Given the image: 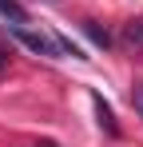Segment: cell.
I'll return each instance as SVG.
<instances>
[{"instance_id":"7","label":"cell","mask_w":143,"mask_h":147,"mask_svg":"<svg viewBox=\"0 0 143 147\" xmlns=\"http://www.w3.org/2000/svg\"><path fill=\"white\" fill-rule=\"evenodd\" d=\"M139 107H143V99H139Z\"/></svg>"},{"instance_id":"5","label":"cell","mask_w":143,"mask_h":147,"mask_svg":"<svg viewBox=\"0 0 143 147\" xmlns=\"http://www.w3.org/2000/svg\"><path fill=\"white\" fill-rule=\"evenodd\" d=\"M84 32L92 36V40L99 44V48H111V36H107V28H99L95 20H84Z\"/></svg>"},{"instance_id":"4","label":"cell","mask_w":143,"mask_h":147,"mask_svg":"<svg viewBox=\"0 0 143 147\" xmlns=\"http://www.w3.org/2000/svg\"><path fill=\"white\" fill-rule=\"evenodd\" d=\"M123 44L127 48H143V20H131L123 28Z\"/></svg>"},{"instance_id":"3","label":"cell","mask_w":143,"mask_h":147,"mask_svg":"<svg viewBox=\"0 0 143 147\" xmlns=\"http://www.w3.org/2000/svg\"><path fill=\"white\" fill-rule=\"evenodd\" d=\"M0 16L12 20V24H28V12H24L20 0H0Z\"/></svg>"},{"instance_id":"6","label":"cell","mask_w":143,"mask_h":147,"mask_svg":"<svg viewBox=\"0 0 143 147\" xmlns=\"http://www.w3.org/2000/svg\"><path fill=\"white\" fill-rule=\"evenodd\" d=\"M8 72V52H0V76Z\"/></svg>"},{"instance_id":"2","label":"cell","mask_w":143,"mask_h":147,"mask_svg":"<svg viewBox=\"0 0 143 147\" xmlns=\"http://www.w3.org/2000/svg\"><path fill=\"white\" fill-rule=\"evenodd\" d=\"M95 99V115H99V127L107 131V135H119V123H115V115H111V107L103 103V96H92Z\"/></svg>"},{"instance_id":"1","label":"cell","mask_w":143,"mask_h":147,"mask_svg":"<svg viewBox=\"0 0 143 147\" xmlns=\"http://www.w3.org/2000/svg\"><path fill=\"white\" fill-rule=\"evenodd\" d=\"M12 36H16L28 52H36V56H64V48H60V40H56V36L32 32V28H24V24H12Z\"/></svg>"}]
</instances>
